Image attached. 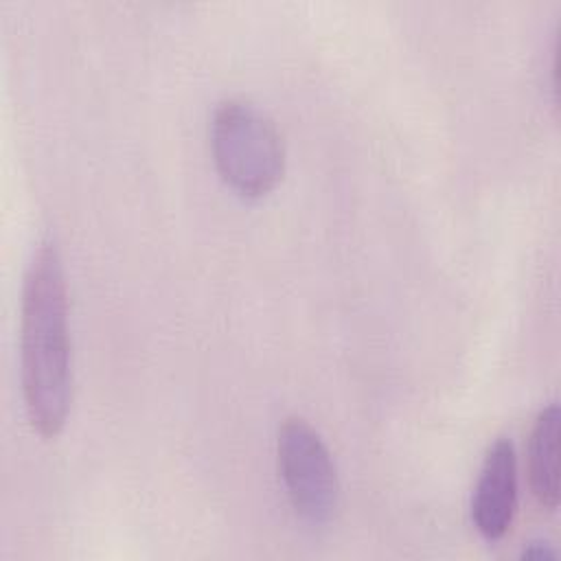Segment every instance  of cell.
<instances>
[{"label": "cell", "instance_id": "6da1fadb", "mask_svg": "<svg viewBox=\"0 0 561 561\" xmlns=\"http://www.w3.org/2000/svg\"><path fill=\"white\" fill-rule=\"evenodd\" d=\"M20 370L33 430L44 438H55L66 425L72 401V353L66 274L53 241L37 245L24 274Z\"/></svg>", "mask_w": 561, "mask_h": 561}, {"label": "cell", "instance_id": "7a4b0ae2", "mask_svg": "<svg viewBox=\"0 0 561 561\" xmlns=\"http://www.w3.org/2000/svg\"><path fill=\"white\" fill-rule=\"evenodd\" d=\"M210 151L221 180L243 197L267 195L285 175V145L276 125L243 99L215 107Z\"/></svg>", "mask_w": 561, "mask_h": 561}, {"label": "cell", "instance_id": "3957f363", "mask_svg": "<svg viewBox=\"0 0 561 561\" xmlns=\"http://www.w3.org/2000/svg\"><path fill=\"white\" fill-rule=\"evenodd\" d=\"M276 456L294 513L311 526L329 524L340 504V480L316 427L300 416H287L278 427Z\"/></svg>", "mask_w": 561, "mask_h": 561}, {"label": "cell", "instance_id": "277c9868", "mask_svg": "<svg viewBox=\"0 0 561 561\" xmlns=\"http://www.w3.org/2000/svg\"><path fill=\"white\" fill-rule=\"evenodd\" d=\"M517 508V456L508 438H497L480 467L471 500V519L486 541L502 539Z\"/></svg>", "mask_w": 561, "mask_h": 561}, {"label": "cell", "instance_id": "5b68a950", "mask_svg": "<svg viewBox=\"0 0 561 561\" xmlns=\"http://www.w3.org/2000/svg\"><path fill=\"white\" fill-rule=\"evenodd\" d=\"M559 405L548 403L535 419L528 440V480L535 500L554 511L559 504Z\"/></svg>", "mask_w": 561, "mask_h": 561}, {"label": "cell", "instance_id": "8992f818", "mask_svg": "<svg viewBox=\"0 0 561 561\" xmlns=\"http://www.w3.org/2000/svg\"><path fill=\"white\" fill-rule=\"evenodd\" d=\"M524 557H528V559H543V557L552 559L554 552L548 546H541V541H535L530 548L524 550Z\"/></svg>", "mask_w": 561, "mask_h": 561}]
</instances>
